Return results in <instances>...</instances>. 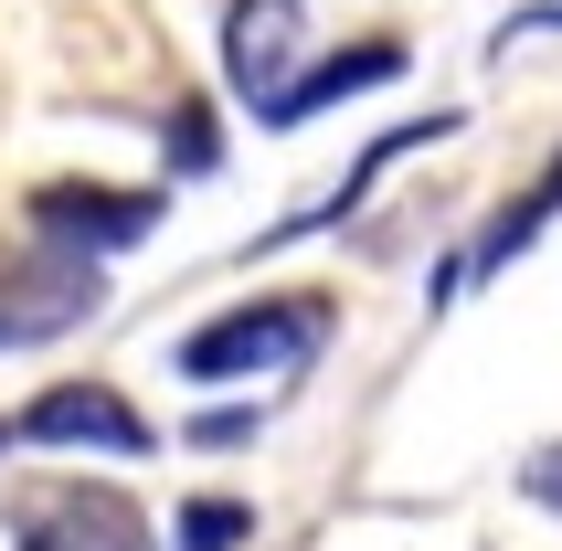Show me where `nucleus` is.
Wrapping results in <instances>:
<instances>
[{"label": "nucleus", "mask_w": 562, "mask_h": 551, "mask_svg": "<svg viewBox=\"0 0 562 551\" xmlns=\"http://www.w3.org/2000/svg\"><path fill=\"white\" fill-rule=\"evenodd\" d=\"M318 339H329V297H255V307H223L213 329H191L170 350L181 382H255V371H308Z\"/></svg>", "instance_id": "1"}, {"label": "nucleus", "mask_w": 562, "mask_h": 551, "mask_svg": "<svg viewBox=\"0 0 562 551\" xmlns=\"http://www.w3.org/2000/svg\"><path fill=\"white\" fill-rule=\"evenodd\" d=\"M95 297H106V276L86 266V255L43 245V234H22V245L0 255V350H43V339L86 329Z\"/></svg>", "instance_id": "2"}, {"label": "nucleus", "mask_w": 562, "mask_h": 551, "mask_svg": "<svg viewBox=\"0 0 562 551\" xmlns=\"http://www.w3.org/2000/svg\"><path fill=\"white\" fill-rule=\"evenodd\" d=\"M159 223H170L159 191H117V181H43V191H32V234L64 245V255H86V266L149 245Z\"/></svg>", "instance_id": "3"}, {"label": "nucleus", "mask_w": 562, "mask_h": 551, "mask_svg": "<svg viewBox=\"0 0 562 551\" xmlns=\"http://www.w3.org/2000/svg\"><path fill=\"white\" fill-rule=\"evenodd\" d=\"M11 446H54V457H149L159 435L117 382H54L32 393V414L11 425Z\"/></svg>", "instance_id": "4"}, {"label": "nucleus", "mask_w": 562, "mask_h": 551, "mask_svg": "<svg viewBox=\"0 0 562 551\" xmlns=\"http://www.w3.org/2000/svg\"><path fill=\"white\" fill-rule=\"evenodd\" d=\"M11 551H159V530L127 488H86L75 477V488H43L11 509Z\"/></svg>", "instance_id": "5"}, {"label": "nucleus", "mask_w": 562, "mask_h": 551, "mask_svg": "<svg viewBox=\"0 0 562 551\" xmlns=\"http://www.w3.org/2000/svg\"><path fill=\"white\" fill-rule=\"evenodd\" d=\"M297 54H308V11L297 0H234L223 11V95L234 106L266 117V95L297 75Z\"/></svg>", "instance_id": "6"}, {"label": "nucleus", "mask_w": 562, "mask_h": 551, "mask_svg": "<svg viewBox=\"0 0 562 551\" xmlns=\"http://www.w3.org/2000/svg\"><path fill=\"white\" fill-rule=\"evenodd\" d=\"M457 127H468V117H457V106H436V117H414V127H382L372 149H361V159H350V170H340V191H318L308 213L266 223V234H255V255H277V245H297V234H329V223H350V213H361V202H372V181H382V170H393V159H404V149H436V138H457Z\"/></svg>", "instance_id": "7"}, {"label": "nucleus", "mask_w": 562, "mask_h": 551, "mask_svg": "<svg viewBox=\"0 0 562 551\" xmlns=\"http://www.w3.org/2000/svg\"><path fill=\"white\" fill-rule=\"evenodd\" d=\"M393 75H404V43H350V54H329V64H297V75L266 95L255 127H308V117H329L340 95H372V86H393Z\"/></svg>", "instance_id": "8"}, {"label": "nucleus", "mask_w": 562, "mask_h": 551, "mask_svg": "<svg viewBox=\"0 0 562 551\" xmlns=\"http://www.w3.org/2000/svg\"><path fill=\"white\" fill-rule=\"evenodd\" d=\"M552 223H562V149H552V170H541V181L520 191V202H499V223H488V234H477V245H468L457 266L436 276V307L457 297V286H477V276H499L509 255H531L541 234H552Z\"/></svg>", "instance_id": "9"}, {"label": "nucleus", "mask_w": 562, "mask_h": 551, "mask_svg": "<svg viewBox=\"0 0 562 551\" xmlns=\"http://www.w3.org/2000/svg\"><path fill=\"white\" fill-rule=\"evenodd\" d=\"M255 541V498H191L170 520V551H245Z\"/></svg>", "instance_id": "10"}, {"label": "nucleus", "mask_w": 562, "mask_h": 551, "mask_svg": "<svg viewBox=\"0 0 562 551\" xmlns=\"http://www.w3.org/2000/svg\"><path fill=\"white\" fill-rule=\"evenodd\" d=\"M159 149H170V170H181V181H202V170H213V159H223V138H213V117H202V106H181Z\"/></svg>", "instance_id": "11"}, {"label": "nucleus", "mask_w": 562, "mask_h": 551, "mask_svg": "<svg viewBox=\"0 0 562 551\" xmlns=\"http://www.w3.org/2000/svg\"><path fill=\"white\" fill-rule=\"evenodd\" d=\"M520 498H531V509H552V520H562V446H541V457L520 466Z\"/></svg>", "instance_id": "12"}, {"label": "nucleus", "mask_w": 562, "mask_h": 551, "mask_svg": "<svg viewBox=\"0 0 562 551\" xmlns=\"http://www.w3.org/2000/svg\"><path fill=\"white\" fill-rule=\"evenodd\" d=\"M255 425H266V414H255V403H234V414H202V425H191V446H245Z\"/></svg>", "instance_id": "13"}, {"label": "nucleus", "mask_w": 562, "mask_h": 551, "mask_svg": "<svg viewBox=\"0 0 562 551\" xmlns=\"http://www.w3.org/2000/svg\"><path fill=\"white\" fill-rule=\"evenodd\" d=\"M531 32H562V0H541V11H520V22L499 32V54H509V43H531Z\"/></svg>", "instance_id": "14"}, {"label": "nucleus", "mask_w": 562, "mask_h": 551, "mask_svg": "<svg viewBox=\"0 0 562 551\" xmlns=\"http://www.w3.org/2000/svg\"><path fill=\"white\" fill-rule=\"evenodd\" d=\"M0 457H11V425H0Z\"/></svg>", "instance_id": "15"}]
</instances>
